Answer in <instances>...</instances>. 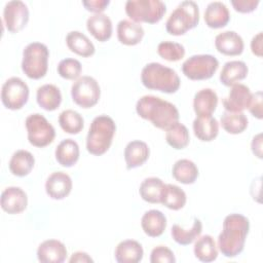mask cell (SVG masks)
I'll return each instance as SVG.
<instances>
[{
  "label": "cell",
  "instance_id": "6da1fadb",
  "mask_svg": "<svg viewBox=\"0 0 263 263\" xmlns=\"http://www.w3.org/2000/svg\"><path fill=\"white\" fill-rule=\"evenodd\" d=\"M250 230L249 219L241 214H230L223 221V228L218 236V248L223 256L234 258L245 248Z\"/></svg>",
  "mask_w": 263,
  "mask_h": 263
},
{
  "label": "cell",
  "instance_id": "7a4b0ae2",
  "mask_svg": "<svg viewBox=\"0 0 263 263\" xmlns=\"http://www.w3.org/2000/svg\"><path fill=\"white\" fill-rule=\"evenodd\" d=\"M136 112L140 117L160 129L168 128L180 118L179 111L174 104L150 95L138 100Z\"/></svg>",
  "mask_w": 263,
  "mask_h": 263
},
{
  "label": "cell",
  "instance_id": "3957f363",
  "mask_svg": "<svg viewBox=\"0 0 263 263\" xmlns=\"http://www.w3.org/2000/svg\"><path fill=\"white\" fill-rule=\"evenodd\" d=\"M141 81L146 88L165 93L176 92L181 84L175 70L155 62L145 65L142 69Z\"/></svg>",
  "mask_w": 263,
  "mask_h": 263
},
{
  "label": "cell",
  "instance_id": "277c9868",
  "mask_svg": "<svg viewBox=\"0 0 263 263\" xmlns=\"http://www.w3.org/2000/svg\"><path fill=\"white\" fill-rule=\"evenodd\" d=\"M115 132L116 124L110 116L99 115L95 117L86 137L87 151L97 156L106 153L112 144Z\"/></svg>",
  "mask_w": 263,
  "mask_h": 263
},
{
  "label": "cell",
  "instance_id": "5b68a950",
  "mask_svg": "<svg viewBox=\"0 0 263 263\" xmlns=\"http://www.w3.org/2000/svg\"><path fill=\"white\" fill-rule=\"evenodd\" d=\"M199 23L198 5L191 0L182 1L170 14L165 29L174 36L184 35L187 31L195 28Z\"/></svg>",
  "mask_w": 263,
  "mask_h": 263
},
{
  "label": "cell",
  "instance_id": "8992f818",
  "mask_svg": "<svg viewBox=\"0 0 263 263\" xmlns=\"http://www.w3.org/2000/svg\"><path fill=\"white\" fill-rule=\"evenodd\" d=\"M49 51L41 42L29 43L23 50L22 70L31 79H40L45 76L48 69Z\"/></svg>",
  "mask_w": 263,
  "mask_h": 263
},
{
  "label": "cell",
  "instance_id": "52a82bcc",
  "mask_svg": "<svg viewBox=\"0 0 263 263\" xmlns=\"http://www.w3.org/2000/svg\"><path fill=\"white\" fill-rule=\"evenodd\" d=\"M166 11L165 4L160 0H128L125 12L135 23L156 24Z\"/></svg>",
  "mask_w": 263,
  "mask_h": 263
},
{
  "label": "cell",
  "instance_id": "ba28073f",
  "mask_svg": "<svg viewBox=\"0 0 263 263\" xmlns=\"http://www.w3.org/2000/svg\"><path fill=\"white\" fill-rule=\"evenodd\" d=\"M28 141L31 145L43 148L51 144L55 137L54 127L48 122V120L41 114H31L25 121Z\"/></svg>",
  "mask_w": 263,
  "mask_h": 263
},
{
  "label": "cell",
  "instance_id": "9c48e42d",
  "mask_svg": "<svg viewBox=\"0 0 263 263\" xmlns=\"http://www.w3.org/2000/svg\"><path fill=\"white\" fill-rule=\"evenodd\" d=\"M219 68V61L212 54H194L182 65L183 74L191 80H205L213 77Z\"/></svg>",
  "mask_w": 263,
  "mask_h": 263
},
{
  "label": "cell",
  "instance_id": "30bf717a",
  "mask_svg": "<svg viewBox=\"0 0 263 263\" xmlns=\"http://www.w3.org/2000/svg\"><path fill=\"white\" fill-rule=\"evenodd\" d=\"M73 102L81 108H91L98 104L101 97V88L98 81L90 76L78 78L71 86Z\"/></svg>",
  "mask_w": 263,
  "mask_h": 263
},
{
  "label": "cell",
  "instance_id": "8fae6325",
  "mask_svg": "<svg viewBox=\"0 0 263 263\" xmlns=\"http://www.w3.org/2000/svg\"><path fill=\"white\" fill-rule=\"evenodd\" d=\"M29 87L20 77H10L2 85L1 101L5 108L20 110L28 102Z\"/></svg>",
  "mask_w": 263,
  "mask_h": 263
},
{
  "label": "cell",
  "instance_id": "7c38bea8",
  "mask_svg": "<svg viewBox=\"0 0 263 263\" xmlns=\"http://www.w3.org/2000/svg\"><path fill=\"white\" fill-rule=\"evenodd\" d=\"M28 6L20 0H12L5 4L3 9V22L10 33L23 30L29 22Z\"/></svg>",
  "mask_w": 263,
  "mask_h": 263
},
{
  "label": "cell",
  "instance_id": "4fadbf2b",
  "mask_svg": "<svg viewBox=\"0 0 263 263\" xmlns=\"http://www.w3.org/2000/svg\"><path fill=\"white\" fill-rule=\"evenodd\" d=\"M0 202L4 212L10 215H15L26 210L28 205V196L22 188L11 186L2 191Z\"/></svg>",
  "mask_w": 263,
  "mask_h": 263
},
{
  "label": "cell",
  "instance_id": "5bb4252c",
  "mask_svg": "<svg viewBox=\"0 0 263 263\" xmlns=\"http://www.w3.org/2000/svg\"><path fill=\"white\" fill-rule=\"evenodd\" d=\"M251 99L252 92L250 88L242 83H236L231 86L228 96L223 99V106L228 112H242L249 108Z\"/></svg>",
  "mask_w": 263,
  "mask_h": 263
},
{
  "label": "cell",
  "instance_id": "9a60e30c",
  "mask_svg": "<svg viewBox=\"0 0 263 263\" xmlns=\"http://www.w3.org/2000/svg\"><path fill=\"white\" fill-rule=\"evenodd\" d=\"M72 190V179L64 172H54L45 182L46 194L52 199H64Z\"/></svg>",
  "mask_w": 263,
  "mask_h": 263
},
{
  "label": "cell",
  "instance_id": "2e32d148",
  "mask_svg": "<svg viewBox=\"0 0 263 263\" xmlns=\"http://www.w3.org/2000/svg\"><path fill=\"white\" fill-rule=\"evenodd\" d=\"M65 245L58 239H47L37 249V259L42 263H62L67 258Z\"/></svg>",
  "mask_w": 263,
  "mask_h": 263
},
{
  "label": "cell",
  "instance_id": "e0dca14e",
  "mask_svg": "<svg viewBox=\"0 0 263 263\" xmlns=\"http://www.w3.org/2000/svg\"><path fill=\"white\" fill-rule=\"evenodd\" d=\"M216 49L225 55H239L243 51V40L234 31H225L219 33L215 38Z\"/></svg>",
  "mask_w": 263,
  "mask_h": 263
},
{
  "label": "cell",
  "instance_id": "ac0fdd59",
  "mask_svg": "<svg viewBox=\"0 0 263 263\" xmlns=\"http://www.w3.org/2000/svg\"><path fill=\"white\" fill-rule=\"evenodd\" d=\"M150 149L148 145L140 140H135L125 146L124 159L126 168L132 170L143 165L149 158Z\"/></svg>",
  "mask_w": 263,
  "mask_h": 263
},
{
  "label": "cell",
  "instance_id": "d6986e66",
  "mask_svg": "<svg viewBox=\"0 0 263 263\" xmlns=\"http://www.w3.org/2000/svg\"><path fill=\"white\" fill-rule=\"evenodd\" d=\"M87 31L100 42L109 40L112 36V22L107 14L96 13L86 21Z\"/></svg>",
  "mask_w": 263,
  "mask_h": 263
},
{
  "label": "cell",
  "instance_id": "ffe728a7",
  "mask_svg": "<svg viewBox=\"0 0 263 263\" xmlns=\"http://www.w3.org/2000/svg\"><path fill=\"white\" fill-rule=\"evenodd\" d=\"M143 256L142 245L134 239L122 240L115 249V260L118 263H138L142 261Z\"/></svg>",
  "mask_w": 263,
  "mask_h": 263
},
{
  "label": "cell",
  "instance_id": "44dd1931",
  "mask_svg": "<svg viewBox=\"0 0 263 263\" xmlns=\"http://www.w3.org/2000/svg\"><path fill=\"white\" fill-rule=\"evenodd\" d=\"M144 37L143 27L128 20H121L117 25V38L120 43L128 46L139 44Z\"/></svg>",
  "mask_w": 263,
  "mask_h": 263
},
{
  "label": "cell",
  "instance_id": "7402d4cb",
  "mask_svg": "<svg viewBox=\"0 0 263 263\" xmlns=\"http://www.w3.org/2000/svg\"><path fill=\"white\" fill-rule=\"evenodd\" d=\"M218 105V96L212 88L198 90L193 99V110L197 116L212 115Z\"/></svg>",
  "mask_w": 263,
  "mask_h": 263
},
{
  "label": "cell",
  "instance_id": "603a6c76",
  "mask_svg": "<svg viewBox=\"0 0 263 263\" xmlns=\"http://www.w3.org/2000/svg\"><path fill=\"white\" fill-rule=\"evenodd\" d=\"M203 17L208 27L212 29H220L229 23L230 13L224 3L214 1L208 4Z\"/></svg>",
  "mask_w": 263,
  "mask_h": 263
},
{
  "label": "cell",
  "instance_id": "cb8c5ba5",
  "mask_svg": "<svg viewBox=\"0 0 263 263\" xmlns=\"http://www.w3.org/2000/svg\"><path fill=\"white\" fill-rule=\"evenodd\" d=\"M141 226L148 236L158 237L166 228V218L162 212L158 210H150L143 215Z\"/></svg>",
  "mask_w": 263,
  "mask_h": 263
},
{
  "label": "cell",
  "instance_id": "d4e9b609",
  "mask_svg": "<svg viewBox=\"0 0 263 263\" xmlns=\"http://www.w3.org/2000/svg\"><path fill=\"white\" fill-rule=\"evenodd\" d=\"M249 69L242 61L226 62L220 73V81L225 86H232L238 81L243 80L248 75Z\"/></svg>",
  "mask_w": 263,
  "mask_h": 263
},
{
  "label": "cell",
  "instance_id": "484cf974",
  "mask_svg": "<svg viewBox=\"0 0 263 263\" xmlns=\"http://www.w3.org/2000/svg\"><path fill=\"white\" fill-rule=\"evenodd\" d=\"M192 126L195 137L202 142H211L219 134V123L212 115L196 116Z\"/></svg>",
  "mask_w": 263,
  "mask_h": 263
},
{
  "label": "cell",
  "instance_id": "4316f807",
  "mask_svg": "<svg viewBox=\"0 0 263 263\" xmlns=\"http://www.w3.org/2000/svg\"><path fill=\"white\" fill-rule=\"evenodd\" d=\"M37 104L46 111H54L62 103V93L58 86L44 84L38 87L36 92Z\"/></svg>",
  "mask_w": 263,
  "mask_h": 263
},
{
  "label": "cell",
  "instance_id": "83f0119b",
  "mask_svg": "<svg viewBox=\"0 0 263 263\" xmlns=\"http://www.w3.org/2000/svg\"><path fill=\"white\" fill-rule=\"evenodd\" d=\"M79 146L76 141L72 139L63 140L55 148V159L65 167L73 166L79 159Z\"/></svg>",
  "mask_w": 263,
  "mask_h": 263
},
{
  "label": "cell",
  "instance_id": "f1b7e54d",
  "mask_svg": "<svg viewBox=\"0 0 263 263\" xmlns=\"http://www.w3.org/2000/svg\"><path fill=\"white\" fill-rule=\"evenodd\" d=\"M66 43L72 52L83 58L91 57L96 51L93 43L86 35L79 31L69 32L66 37Z\"/></svg>",
  "mask_w": 263,
  "mask_h": 263
},
{
  "label": "cell",
  "instance_id": "f546056e",
  "mask_svg": "<svg viewBox=\"0 0 263 263\" xmlns=\"http://www.w3.org/2000/svg\"><path fill=\"white\" fill-rule=\"evenodd\" d=\"M35 164L33 154L27 150H16L9 160V171L16 177H25L31 173Z\"/></svg>",
  "mask_w": 263,
  "mask_h": 263
},
{
  "label": "cell",
  "instance_id": "4dcf8cb0",
  "mask_svg": "<svg viewBox=\"0 0 263 263\" xmlns=\"http://www.w3.org/2000/svg\"><path fill=\"white\" fill-rule=\"evenodd\" d=\"M165 184L156 177L146 178L140 185L139 193L143 200L149 203H160Z\"/></svg>",
  "mask_w": 263,
  "mask_h": 263
},
{
  "label": "cell",
  "instance_id": "1f68e13d",
  "mask_svg": "<svg viewBox=\"0 0 263 263\" xmlns=\"http://www.w3.org/2000/svg\"><path fill=\"white\" fill-rule=\"evenodd\" d=\"M172 175L178 182L189 185L196 181L198 177V168L196 164L189 159H179L173 165Z\"/></svg>",
  "mask_w": 263,
  "mask_h": 263
},
{
  "label": "cell",
  "instance_id": "d6a6232c",
  "mask_svg": "<svg viewBox=\"0 0 263 263\" xmlns=\"http://www.w3.org/2000/svg\"><path fill=\"white\" fill-rule=\"evenodd\" d=\"M193 252L195 257L201 262H213L218 257V249L216 241L213 236L205 234L200 237H197V240L194 243Z\"/></svg>",
  "mask_w": 263,
  "mask_h": 263
},
{
  "label": "cell",
  "instance_id": "836d02e7",
  "mask_svg": "<svg viewBox=\"0 0 263 263\" xmlns=\"http://www.w3.org/2000/svg\"><path fill=\"white\" fill-rule=\"evenodd\" d=\"M202 231V223L199 219L194 218L193 224L191 226L190 229H185L182 226L175 224L172 227L171 230V234L173 239L181 245V246H187L192 243L195 239H197V237L200 236Z\"/></svg>",
  "mask_w": 263,
  "mask_h": 263
},
{
  "label": "cell",
  "instance_id": "e575fe53",
  "mask_svg": "<svg viewBox=\"0 0 263 263\" xmlns=\"http://www.w3.org/2000/svg\"><path fill=\"white\" fill-rule=\"evenodd\" d=\"M187 201L185 191L177 185L165 184L160 203L170 210L178 211L184 208Z\"/></svg>",
  "mask_w": 263,
  "mask_h": 263
},
{
  "label": "cell",
  "instance_id": "d590c367",
  "mask_svg": "<svg viewBox=\"0 0 263 263\" xmlns=\"http://www.w3.org/2000/svg\"><path fill=\"white\" fill-rule=\"evenodd\" d=\"M165 132L166 143L174 149L181 150L189 144V132L183 123L177 121L168 128H166Z\"/></svg>",
  "mask_w": 263,
  "mask_h": 263
},
{
  "label": "cell",
  "instance_id": "8d00e7d4",
  "mask_svg": "<svg viewBox=\"0 0 263 263\" xmlns=\"http://www.w3.org/2000/svg\"><path fill=\"white\" fill-rule=\"evenodd\" d=\"M220 123L228 134L238 135L248 127V118L242 112L234 113L225 111L221 116Z\"/></svg>",
  "mask_w": 263,
  "mask_h": 263
},
{
  "label": "cell",
  "instance_id": "74e56055",
  "mask_svg": "<svg viewBox=\"0 0 263 263\" xmlns=\"http://www.w3.org/2000/svg\"><path fill=\"white\" fill-rule=\"evenodd\" d=\"M59 124L65 133L77 135L82 130L84 120L77 111L67 109L59 115Z\"/></svg>",
  "mask_w": 263,
  "mask_h": 263
},
{
  "label": "cell",
  "instance_id": "f35d334b",
  "mask_svg": "<svg viewBox=\"0 0 263 263\" xmlns=\"http://www.w3.org/2000/svg\"><path fill=\"white\" fill-rule=\"evenodd\" d=\"M158 54L168 62H177L184 58L185 48L181 43L173 41H162L157 46Z\"/></svg>",
  "mask_w": 263,
  "mask_h": 263
},
{
  "label": "cell",
  "instance_id": "ab89813d",
  "mask_svg": "<svg viewBox=\"0 0 263 263\" xmlns=\"http://www.w3.org/2000/svg\"><path fill=\"white\" fill-rule=\"evenodd\" d=\"M82 71L81 63L76 59H64L58 65L59 75L67 80H74L79 77Z\"/></svg>",
  "mask_w": 263,
  "mask_h": 263
},
{
  "label": "cell",
  "instance_id": "60d3db41",
  "mask_svg": "<svg viewBox=\"0 0 263 263\" xmlns=\"http://www.w3.org/2000/svg\"><path fill=\"white\" fill-rule=\"evenodd\" d=\"M151 263H175L176 258L171 249L165 246H157L150 255Z\"/></svg>",
  "mask_w": 263,
  "mask_h": 263
},
{
  "label": "cell",
  "instance_id": "b9f144b4",
  "mask_svg": "<svg viewBox=\"0 0 263 263\" xmlns=\"http://www.w3.org/2000/svg\"><path fill=\"white\" fill-rule=\"evenodd\" d=\"M262 99H263V95L262 91H257L255 93H252V99L249 105V111L250 113L258 118V119H262L263 114H262Z\"/></svg>",
  "mask_w": 263,
  "mask_h": 263
},
{
  "label": "cell",
  "instance_id": "7bdbcfd3",
  "mask_svg": "<svg viewBox=\"0 0 263 263\" xmlns=\"http://www.w3.org/2000/svg\"><path fill=\"white\" fill-rule=\"evenodd\" d=\"M231 4L236 11L241 13H249L257 8L259 0H232Z\"/></svg>",
  "mask_w": 263,
  "mask_h": 263
},
{
  "label": "cell",
  "instance_id": "ee69618b",
  "mask_svg": "<svg viewBox=\"0 0 263 263\" xmlns=\"http://www.w3.org/2000/svg\"><path fill=\"white\" fill-rule=\"evenodd\" d=\"M110 4L109 0H88V1H82V5L85 7L86 10L95 12V13H101L106 9V7Z\"/></svg>",
  "mask_w": 263,
  "mask_h": 263
},
{
  "label": "cell",
  "instance_id": "f6af8a7d",
  "mask_svg": "<svg viewBox=\"0 0 263 263\" xmlns=\"http://www.w3.org/2000/svg\"><path fill=\"white\" fill-rule=\"evenodd\" d=\"M262 38H263V34L262 32H259L257 35H255L252 38V41H251L252 52L259 58L262 57Z\"/></svg>",
  "mask_w": 263,
  "mask_h": 263
},
{
  "label": "cell",
  "instance_id": "bcb514c9",
  "mask_svg": "<svg viewBox=\"0 0 263 263\" xmlns=\"http://www.w3.org/2000/svg\"><path fill=\"white\" fill-rule=\"evenodd\" d=\"M252 152L258 158H262V134H258L253 138L251 143Z\"/></svg>",
  "mask_w": 263,
  "mask_h": 263
},
{
  "label": "cell",
  "instance_id": "7dc6e473",
  "mask_svg": "<svg viewBox=\"0 0 263 263\" xmlns=\"http://www.w3.org/2000/svg\"><path fill=\"white\" fill-rule=\"evenodd\" d=\"M70 263H75V262H79V263H89V262H93V260L90 258V256L87 253L84 252H76L73 253L71 258L69 259Z\"/></svg>",
  "mask_w": 263,
  "mask_h": 263
}]
</instances>
